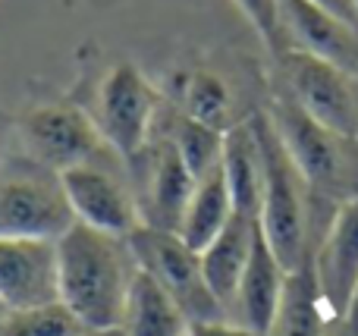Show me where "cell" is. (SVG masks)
I'll list each match as a JSON object with an SVG mask.
<instances>
[{"instance_id": "9a60e30c", "label": "cell", "mask_w": 358, "mask_h": 336, "mask_svg": "<svg viewBox=\"0 0 358 336\" xmlns=\"http://www.w3.org/2000/svg\"><path fill=\"white\" fill-rule=\"evenodd\" d=\"M255 233H258V220L233 211L229 224L223 226L214 242L198 255L201 258L204 283H208V289L214 293V299L220 302L223 308L236 302L242 274H245V264H248V258H252Z\"/></svg>"}, {"instance_id": "d6986e66", "label": "cell", "mask_w": 358, "mask_h": 336, "mask_svg": "<svg viewBox=\"0 0 358 336\" xmlns=\"http://www.w3.org/2000/svg\"><path fill=\"white\" fill-rule=\"evenodd\" d=\"M321 289L311 261L302 270L286 277L283 302H280L277 321H273L267 336H324L321 318Z\"/></svg>"}, {"instance_id": "4316f807", "label": "cell", "mask_w": 358, "mask_h": 336, "mask_svg": "<svg viewBox=\"0 0 358 336\" xmlns=\"http://www.w3.org/2000/svg\"><path fill=\"white\" fill-rule=\"evenodd\" d=\"M82 336H123V330H120V327L117 330H85Z\"/></svg>"}, {"instance_id": "9c48e42d", "label": "cell", "mask_w": 358, "mask_h": 336, "mask_svg": "<svg viewBox=\"0 0 358 336\" xmlns=\"http://www.w3.org/2000/svg\"><path fill=\"white\" fill-rule=\"evenodd\" d=\"M22 138L31 161H38L54 173L94 161L104 148L98 123L69 104L35 107L31 113H25Z\"/></svg>"}, {"instance_id": "d4e9b609", "label": "cell", "mask_w": 358, "mask_h": 336, "mask_svg": "<svg viewBox=\"0 0 358 336\" xmlns=\"http://www.w3.org/2000/svg\"><path fill=\"white\" fill-rule=\"evenodd\" d=\"M311 3L324 6V10H327V13H334V16H340L343 22L358 25V10H355V3H352V0H311Z\"/></svg>"}, {"instance_id": "ac0fdd59", "label": "cell", "mask_w": 358, "mask_h": 336, "mask_svg": "<svg viewBox=\"0 0 358 336\" xmlns=\"http://www.w3.org/2000/svg\"><path fill=\"white\" fill-rule=\"evenodd\" d=\"M229 217H233V198H229L227 176H223V161H220V167L210 170L204 180L195 182L192 201L182 214V224H179V239H182L192 251L201 255L217 239V233L229 224Z\"/></svg>"}, {"instance_id": "7c38bea8", "label": "cell", "mask_w": 358, "mask_h": 336, "mask_svg": "<svg viewBox=\"0 0 358 336\" xmlns=\"http://www.w3.org/2000/svg\"><path fill=\"white\" fill-rule=\"evenodd\" d=\"M315 277L324 305H330L336 318H346L358 289V195L334 217V226L317 251Z\"/></svg>"}, {"instance_id": "44dd1931", "label": "cell", "mask_w": 358, "mask_h": 336, "mask_svg": "<svg viewBox=\"0 0 358 336\" xmlns=\"http://www.w3.org/2000/svg\"><path fill=\"white\" fill-rule=\"evenodd\" d=\"M185 117L210 126V129H227L229 119V92L217 75L210 73H192L182 88Z\"/></svg>"}, {"instance_id": "7a4b0ae2", "label": "cell", "mask_w": 358, "mask_h": 336, "mask_svg": "<svg viewBox=\"0 0 358 336\" xmlns=\"http://www.w3.org/2000/svg\"><path fill=\"white\" fill-rule=\"evenodd\" d=\"M252 132L258 142L261 154V211H258V226L264 233L267 245H271L273 258L286 277L302 270L308 264V220H305V180L299 176L296 163H292L286 145L280 142L273 119L255 117Z\"/></svg>"}, {"instance_id": "8992f818", "label": "cell", "mask_w": 358, "mask_h": 336, "mask_svg": "<svg viewBox=\"0 0 358 336\" xmlns=\"http://www.w3.org/2000/svg\"><path fill=\"white\" fill-rule=\"evenodd\" d=\"M283 75L289 101L315 123L336 136L358 138V82L352 73L302 50H283Z\"/></svg>"}, {"instance_id": "6da1fadb", "label": "cell", "mask_w": 358, "mask_h": 336, "mask_svg": "<svg viewBox=\"0 0 358 336\" xmlns=\"http://www.w3.org/2000/svg\"><path fill=\"white\" fill-rule=\"evenodd\" d=\"M60 305L85 330H117L126 295L138 274L129 239L92 230L76 220L57 239Z\"/></svg>"}, {"instance_id": "277c9868", "label": "cell", "mask_w": 358, "mask_h": 336, "mask_svg": "<svg viewBox=\"0 0 358 336\" xmlns=\"http://www.w3.org/2000/svg\"><path fill=\"white\" fill-rule=\"evenodd\" d=\"M73 224L60 173L38 161L0 170V239H60Z\"/></svg>"}, {"instance_id": "ffe728a7", "label": "cell", "mask_w": 358, "mask_h": 336, "mask_svg": "<svg viewBox=\"0 0 358 336\" xmlns=\"http://www.w3.org/2000/svg\"><path fill=\"white\" fill-rule=\"evenodd\" d=\"M173 145L179 157H182L185 170L195 176V182L204 180L223 161V132L210 129V126L198 123V119H189V117L179 119L173 129Z\"/></svg>"}, {"instance_id": "4fadbf2b", "label": "cell", "mask_w": 358, "mask_h": 336, "mask_svg": "<svg viewBox=\"0 0 358 336\" xmlns=\"http://www.w3.org/2000/svg\"><path fill=\"white\" fill-rule=\"evenodd\" d=\"M195 192V176L185 170L173 138L157 145L148 154V180H145V220L157 230L179 233L182 214Z\"/></svg>"}, {"instance_id": "83f0119b", "label": "cell", "mask_w": 358, "mask_h": 336, "mask_svg": "<svg viewBox=\"0 0 358 336\" xmlns=\"http://www.w3.org/2000/svg\"><path fill=\"white\" fill-rule=\"evenodd\" d=\"M6 314H10V312H6V308H3V302H0V327H3V321H6Z\"/></svg>"}, {"instance_id": "8fae6325", "label": "cell", "mask_w": 358, "mask_h": 336, "mask_svg": "<svg viewBox=\"0 0 358 336\" xmlns=\"http://www.w3.org/2000/svg\"><path fill=\"white\" fill-rule=\"evenodd\" d=\"M283 44L358 75V25L343 22L311 0H280Z\"/></svg>"}, {"instance_id": "5b68a950", "label": "cell", "mask_w": 358, "mask_h": 336, "mask_svg": "<svg viewBox=\"0 0 358 336\" xmlns=\"http://www.w3.org/2000/svg\"><path fill=\"white\" fill-rule=\"evenodd\" d=\"M129 249L136 255L138 268L148 277H155L173 295V302L182 308L189 324H195V321H223L227 308L208 289L201 274V258L179 239V233H167L142 224L129 233Z\"/></svg>"}, {"instance_id": "e0dca14e", "label": "cell", "mask_w": 358, "mask_h": 336, "mask_svg": "<svg viewBox=\"0 0 358 336\" xmlns=\"http://www.w3.org/2000/svg\"><path fill=\"white\" fill-rule=\"evenodd\" d=\"M223 176L233 198V211L258 220L261 211V154L252 123L229 126L223 132Z\"/></svg>"}, {"instance_id": "52a82bcc", "label": "cell", "mask_w": 358, "mask_h": 336, "mask_svg": "<svg viewBox=\"0 0 358 336\" xmlns=\"http://www.w3.org/2000/svg\"><path fill=\"white\" fill-rule=\"evenodd\" d=\"M157 113V92L129 63H117L101 82L98 129L101 138L126 161H136L148 148L151 123Z\"/></svg>"}, {"instance_id": "30bf717a", "label": "cell", "mask_w": 358, "mask_h": 336, "mask_svg": "<svg viewBox=\"0 0 358 336\" xmlns=\"http://www.w3.org/2000/svg\"><path fill=\"white\" fill-rule=\"evenodd\" d=\"M0 302L6 312L60 302L57 239H0Z\"/></svg>"}, {"instance_id": "ba28073f", "label": "cell", "mask_w": 358, "mask_h": 336, "mask_svg": "<svg viewBox=\"0 0 358 336\" xmlns=\"http://www.w3.org/2000/svg\"><path fill=\"white\" fill-rule=\"evenodd\" d=\"M60 186L66 195L73 217L79 224L92 226V230L110 233V236L129 239L136 226H142V214H138V201L113 170L94 157L88 163L69 167L60 173Z\"/></svg>"}, {"instance_id": "7402d4cb", "label": "cell", "mask_w": 358, "mask_h": 336, "mask_svg": "<svg viewBox=\"0 0 358 336\" xmlns=\"http://www.w3.org/2000/svg\"><path fill=\"white\" fill-rule=\"evenodd\" d=\"M85 327L57 302V305L10 312L0 327V336H82Z\"/></svg>"}, {"instance_id": "484cf974", "label": "cell", "mask_w": 358, "mask_h": 336, "mask_svg": "<svg viewBox=\"0 0 358 336\" xmlns=\"http://www.w3.org/2000/svg\"><path fill=\"white\" fill-rule=\"evenodd\" d=\"M346 330H349V336H358V289L352 295V305H349V312H346Z\"/></svg>"}, {"instance_id": "3957f363", "label": "cell", "mask_w": 358, "mask_h": 336, "mask_svg": "<svg viewBox=\"0 0 358 336\" xmlns=\"http://www.w3.org/2000/svg\"><path fill=\"white\" fill-rule=\"evenodd\" d=\"M273 129L286 145L299 176L308 192L327 198H355L358 195V138L336 136L308 117L289 98L280 101L273 113Z\"/></svg>"}, {"instance_id": "cb8c5ba5", "label": "cell", "mask_w": 358, "mask_h": 336, "mask_svg": "<svg viewBox=\"0 0 358 336\" xmlns=\"http://www.w3.org/2000/svg\"><path fill=\"white\" fill-rule=\"evenodd\" d=\"M185 336H258V333H252L248 327L223 324V321H195V324H189Z\"/></svg>"}, {"instance_id": "603a6c76", "label": "cell", "mask_w": 358, "mask_h": 336, "mask_svg": "<svg viewBox=\"0 0 358 336\" xmlns=\"http://www.w3.org/2000/svg\"><path fill=\"white\" fill-rule=\"evenodd\" d=\"M245 19L273 50H283V25H280V0H236Z\"/></svg>"}, {"instance_id": "f1b7e54d", "label": "cell", "mask_w": 358, "mask_h": 336, "mask_svg": "<svg viewBox=\"0 0 358 336\" xmlns=\"http://www.w3.org/2000/svg\"><path fill=\"white\" fill-rule=\"evenodd\" d=\"M352 3H355V10H358V0H352Z\"/></svg>"}, {"instance_id": "5bb4252c", "label": "cell", "mask_w": 358, "mask_h": 336, "mask_svg": "<svg viewBox=\"0 0 358 336\" xmlns=\"http://www.w3.org/2000/svg\"><path fill=\"white\" fill-rule=\"evenodd\" d=\"M283 286H286V270L280 268V261L273 258L271 245H267L264 233H255L252 258L245 264L239 293H236V305H239L242 327H248L252 333L267 336L277 321L280 302H283Z\"/></svg>"}, {"instance_id": "2e32d148", "label": "cell", "mask_w": 358, "mask_h": 336, "mask_svg": "<svg viewBox=\"0 0 358 336\" xmlns=\"http://www.w3.org/2000/svg\"><path fill=\"white\" fill-rule=\"evenodd\" d=\"M120 330L123 336H185L189 318L173 302V295L138 268L126 295Z\"/></svg>"}]
</instances>
